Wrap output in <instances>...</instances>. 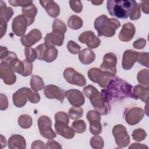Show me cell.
Returning <instances> with one entry per match:
<instances>
[{"label":"cell","mask_w":149,"mask_h":149,"mask_svg":"<svg viewBox=\"0 0 149 149\" xmlns=\"http://www.w3.org/2000/svg\"><path fill=\"white\" fill-rule=\"evenodd\" d=\"M112 133L115 142L119 148L127 147L130 143V137L126 128L122 125H116L112 129Z\"/></svg>","instance_id":"9"},{"label":"cell","mask_w":149,"mask_h":149,"mask_svg":"<svg viewBox=\"0 0 149 149\" xmlns=\"http://www.w3.org/2000/svg\"><path fill=\"white\" fill-rule=\"evenodd\" d=\"M148 52H139L137 62L143 66L148 68Z\"/></svg>","instance_id":"42"},{"label":"cell","mask_w":149,"mask_h":149,"mask_svg":"<svg viewBox=\"0 0 149 149\" xmlns=\"http://www.w3.org/2000/svg\"><path fill=\"white\" fill-rule=\"evenodd\" d=\"M133 86L118 77L113 78L106 87L101 90L106 104L111 108L113 102L125 98L136 99L132 91Z\"/></svg>","instance_id":"1"},{"label":"cell","mask_w":149,"mask_h":149,"mask_svg":"<svg viewBox=\"0 0 149 149\" xmlns=\"http://www.w3.org/2000/svg\"><path fill=\"white\" fill-rule=\"evenodd\" d=\"M13 15V10L11 7H7L3 1H0V18L3 19L7 22L9 21Z\"/></svg>","instance_id":"29"},{"label":"cell","mask_w":149,"mask_h":149,"mask_svg":"<svg viewBox=\"0 0 149 149\" xmlns=\"http://www.w3.org/2000/svg\"><path fill=\"white\" fill-rule=\"evenodd\" d=\"M26 94L27 100L31 103H38L40 100V96L37 92L33 91L30 88L26 87Z\"/></svg>","instance_id":"40"},{"label":"cell","mask_w":149,"mask_h":149,"mask_svg":"<svg viewBox=\"0 0 149 149\" xmlns=\"http://www.w3.org/2000/svg\"><path fill=\"white\" fill-rule=\"evenodd\" d=\"M15 72L10 68L8 63L6 62H1L0 64V77L5 84L12 85L16 80Z\"/></svg>","instance_id":"16"},{"label":"cell","mask_w":149,"mask_h":149,"mask_svg":"<svg viewBox=\"0 0 149 149\" xmlns=\"http://www.w3.org/2000/svg\"><path fill=\"white\" fill-rule=\"evenodd\" d=\"M26 59L30 62H34L37 58V53L35 49L31 47H26L24 49Z\"/></svg>","instance_id":"41"},{"label":"cell","mask_w":149,"mask_h":149,"mask_svg":"<svg viewBox=\"0 0 149 149\" xmlns=\"http://www.w3.org/2000/svg\"><path fill=\"white\" fill-rule=\"evenodd\" d=\"M148 3H149V1H142L140 5H141V9L143 12L146 14H148L149 13Z\"/></svg>","instance_id":"54"},{"label":"cell","mask_w":149,"mask_h":149,"mask_svg":"<svg viewBox=\"0 0 149 149\" xmlns=\"http://www.w3.org/2000/svg\"><path fill=\"white\" fill-rule=\"evenodd\" d=\"M68 26L73 30L80 29L83 26V20L79 16L72 15L68 20Z\"/></svg>","instance_id":"32"},{"label":"cell","mask_w":149,"mask_h":149,"mask_svg":"<svg viewBox=\"0 0 149 149\" xmlns=\"http://www.w3.org/2000/svg\"><path fill=\"white\" fill-rule=\"evenodd\" d=\"M90 102L97 111L101 115H105L108 112V108L106 104L103 94L96 89L89 97Z\"/></svg>","instance_id":"6"},{"label":"cell","mask_w":149,"mask_h":149,"mask_svg":"<svg viewBox=\"0 0 149 149\" xmlns=\"http://www.w3.org/2000/svg\"><path fill=\"white\" fill-rule=\"evenodd\" d=\"M55 129L57 134L67 139H71L74 136V131L73 128L63 122L55 121Z\"/></svg>","instance_id":"22"},{"label":"cell","mask_w":149,"mask_h":149,"mask_svg":"<svg viewBox=\"0 0 149 149\" xmlns=\"http://www.w3.org/2000/svg\"><path fill=\"white\" fill-rule=\"evenodd\" d=\"M1 142L2 144V148H4L6 146L7 143H6V140L5 137H4L2 134H1Z\"/></svg>","instance_id":"56"},{"label":"cell","mask_w":149,"mask_h":149,"mask_svg":"<svg viewBox=\"0 0 149 149\" xmlns=\"http://www.w3.org/2000/svg\"><path fill=\"white\" fill-rule=\"evenodd\" d=\"M79 59L84 65H89L93 63L95 59V54L90 48H84L79 53Z\"/></svg>","instance_id":"25"},{"label":"cell","mask_w":149,"mask_h":149,"mask_svg":"<svg viewBox=\"0 0 149 149\" xmlns=\"http://www.w3.org/2000/svg\"><path fill=\"white\" fill-rule=\"evenodd\" d=\"M65 97L73 106L80 107L84 104V97L81 92L78 90L70 89L66 91Z\"/></svg>","instance_id":"17"},{"label":"cell","mask_w":149,"mask_h":149,"mask_svg":"<svg viewBox=\"0 0 149 149\" xmlns=\"http://www.w3.org/2000/svg\"><path fill=\"white\" fill-rule=\"evenodd\" d=\"M30 84L31 89L36 92L41 90L44 88V82L43 79L37 75H33L31 77Z\"/></svg>","instance_id":"30"},{"label":"cell","mask_w":149,"mask_h":149,"mask_svg":"<svg viewBox=\"0 0 149 149\" xmlns=\"http://www.w3.org/2000/svg\"><path fill=\"white\" fill-rule=\"evenodd\" d=\"M104 1H91V3L94 5H100L102 3H103Z\"/></svg>","instance_id":"57"},{"label":"cell","mask_w":149,"mask_h":149,"mask_svg":"<svg viewBox=\"0 0 149 149\" xmlns=\"http://www.w3.org/2000/svg\"><path fill=\"white\" fill-rule=\"evenodd\" d=\"M66 91L61 88L54 84H48L44 88L45 96L48 99H56L63 102Z\"/></svg>","instance_id":"15"},{"label":"cell","mask_w":149,"mask_h":149,"mask_svg":"<svg viewBox=\"0 0 149 149\" xmlns=\"http://www.w3.org/2000/svg\"><path fill=\"white\" fill-rule=\"evenodd\" d=\"M7 63L14 72L22 74L24 70L25 66L23 61H21L17 56L13 58Z\"/></svg>","instance_id":"28"},{"label":"cell","mask_w":149,"mask_h":149,"mask_svg":"<svg viewBox=\"0 0 149 149\" xmlns=\"http://www.w3.org/2000/svg\"><path fill=\"white\" fill-rule=\"evenodd\" d=\"M38 126L41 135L47 139H53L56 136L52 129V120L48 116L43 115L38 119Z\"/></svg>","instance_id":"8"},{"label":"cell","mask_w":149,"mask_h":149,"mask_svg":"<svg viewBox=\"0 0 149 149\" xmlns=\"http://www.w3.org/2000/svg\"><path fill=\"white\" fill-rule=\"evenodd\" d=\"M67 48L71 54H77L80 52L81 47L73 41L70 40L67 44Z\"/></svg>","instance_id":"44"},{"label":"cell","mask_w":149,"mask_h":149,"mask_svg":"<svg viewBox=\"0 0 149 149\" xmlns=\"http://www.w3.org/2000/svg\"><path fill=\"white\" fill-rule=\"evenodd\" d=\"M42 38V34L40 30L34 29L27 34L21 37L20 41L26 47H30Z\"/></svg>","instance_id":"18"},{"label":"cell","mask_w":149,"mask_h":149,"mask_svg":"<svg viewBox=\"0 0 149 149\" xmlns=\"http://www.w3.org/2000/svg\"><path fill=\"white\" fill-rule=\"evenodd\" d=\"M147 136V133L146 131L141 128L136 129L133 130L132 134V137L133 139L136 141L140 142L144 140Z\"/></svg>","instance_id":"39"},{"label":"cell","mask_w":149,"mask_h":149,"mask_svg":"<svg viewBox=\"0 0 149 149\" xmlns=\"http://www.w3.org/2000/svg\"><path fill=\"white\" fill-rule=\"evenodd\" d=\"M18 124L23 129H28L32 126L33 119L30 116L23 114L19 117Z\"/></svg>","instance_id":"34"},{"label":"cell","mask_w":149,"mask_h":149,"mask_svg":"<svg viewBox=\"0 0 149 149\" xmlns=\"http://www.w3.org/2000/svg\"><path fill=\"white\" fill-rule=\"evenodd\" d=\"M79 41L86 44L90 49H94L97 48L100 43V39L97 37L92 31H86L80 34L78 38Z\"/></svg>","instance_id":"14"},{"label":"cell","mask_w":149,"mask_h":149,"mask_svg":"<svg viewBox=\"0 0 149 149\" xmlns=\"http://www.w3.org/2000/svg\"><path fill=\"white\" fill-rule=\"evenodd\" d=\"M87 75L91 81L97 83L101 88L106 87L109 82L115 76L111 73L97 68H93L88 70Z\"/></svg>","instance_id":"4"},{"label":"cell","mask_w":149,"mask_h":149,"mask_svg":"<svg viewBox=\"0 0 149 149\" xmlns=\"http://www.w3.org/2000/svg\"><path fill=\"white\" fill-rule=\"evenodd\" d=\"M65 34L54 31L47 34L44 38V44L47 46H61L63 44Z\"/></svg>","instance_id":"20"},{"label":"cell","mask_w":149,"mask_h":149,"mask_svg":"<svg viewBox=\"0 0 149 149\" xmlns=\"http://www.w3.org/2000/svg\"><path fill=\"white\" fill-rule=\"evenodd\" d=\"M41 5L45 9L46 12L52 17H56L60 13L58 5L52 0H42L39 1Z\"/></svg>","instance_id":"23"},{"label":"cell","mask_w":149,"mask_h":149,"mask_svg":"<svg viewBox=\"0 0 149 149\" xmlns=\"http://www.w3.org/2000/svg\"><path fill=\"white\" fill-rule=\"evenodd\" d=\"M52 31H57L65 34L66 32L67 28L65 24L61 20L55 19L52 24Z\"/></svg>","instance_id":"37"},{"label":"cell","mask_w":149,"mask_h":149,"mask_svg":"<svg viewBox=\"0 0 149 149\" xmlns=\"http://www.w3.org/2000/svg\"><path fill=\"white\" fill-rule=\"evenodd\" d=\"M22 15L27 17L29 19L34 22L35 16L37 13V9L34 4H32L31 5L22 8Z\"/></svg>","instance_id":"31"},{"label":"cell","mask_w":149,"mask_h":149,"mask_svg":"<svg viewBox=\"0 0 149 149\" xmlns=\"http://www.w3.org/2000/svg\"><path fill=\"white\" fill-rule=\"evenodd\" d=\"M55 121L63 122L66 124L69 123V117L66 113L63 111H59L55 113Z\"/></svg>","instance_id":"43"},{"label":"cell","mask_w":149,"mask_h":149,"mask_svg":"<svg viewBox=\"0 0 149 149\" xmlns=\"http://www.w3.org/2000/svg\"><path fill=\"white\" fill-rule=\"evenodd\" d=\"M7 29V22L2 18H0V38H2L5 34Z\"/></svg>","instance_id":"52"},{"label":"cell","mask_w":149,"mask_h":149,"mask_svg":"<svg viewBox=\"0 0 149 149\" xmlns=\"http://www.w3.org/2000/svg\"><path fill=\"white\" fill-rule=\"evenodd\" d=\"M13 104L17 108H22L25 105L27 101L26 87H22L13 93L12 95Z\"/></svg>","instance_id":"24"},{"label":"cell","mask_w":149,"mask_h":149,"mask_svg":"<svg viewBox=\"0 0 149 149\" xmlns=\"http://www.w3.org/2000/svg\"><path fill=\"white\" fill-rule=\"evenodd\" d=\"M72 127L77 133H82L86 129V124L83 120H77L74 121L72 124Z\"/></svg>","instance_id":"38"},{"label":"cell","mask_w":149,"mask_h":149,"mask_svg":"<svg viewBox=\"0 0 149 149\" xmlns=\"http://www.w3.org/2000/svg\"><path fill=\"white\" fill-rule=\"evenodd\" d=\"M69 5L72 10L76 13H80L82 11L83 5L81 1H69Z\"/></svg>","instance_id":"46"},{"label":"cell","mask_w":149,"mask_h":149,"mask_svg":"<svg viewBox=\"0 0 149 149\" xmlns=\"http://www.w3.org/2000/svg\"><path fill=\"white\" fill-rule=\"evenodd\" d=\"M37 58L47 62H52L58 56V49L54 46H47L44 43L36 47Z\"/></svg>","instance_id":"5"},{"label":"cell","mask_w":149,"mask_h":149,"mask_svg":"<svg viewBox=\"0 0 149 149\" xmlns=\"http://www.w3.org/2000/svg\"><path fill=\"white\" fill-rule=\"evenodd\" d=\"M136 32V29L133 23L127 22L122 26V28L119 34V38L123 42H128L132 40Z\"/></svg>","instance_id":"21"},{"label":"cell","mask_w":149,"mask_h":149,"mask_svg":"<svg viewBox=\"0 0 149 149\" xmlns=\"http://www.w3.org/2000/svg\"><path fill=\"white\" fill-rule=\"evenodd\" d=\"M33 22L23 15H18L13 19L12 23V31L17 36L22 37L25 34L27 27L31 25Z\"/></svg>","instance_id":"7"},{"label":"cell","mask_w":149,"mask_h":149,"mask_svg":"<svg viewBox=\"0 0 149 149\" xmlns=\"http://www.w3.org/2000/svg\"><path fill=\"white\" fill-rule=\"evenodd\" d=\"M117 58L113 53H107L104 55L103 62L100 66V69L109 72L115 76L116 73Z\"/></svg>","instance_id":"13"},{"label":"cell","mask_w":149,"mask_h":149,"mask_svg":"<svg viewBox=\"0 0 149 149\" xmlns=\"http://www.w3.org/2000/svg\"><path fill=\"white\" fill-rule=\"evenodd\" d=\"M148 148V147L144 144H140V143H133L131 146L129 147V148Z\"/></svg>","instance_id":"55"},{"label":"cell","mask_w":149,"mask_h":149,"mask_svg":"<svg viewBox=\"0 0 149 149\" xmlns=\"http://www.w3.org/2000/svg\"><path fill=\"white\" fill-rule=\"evenodd\" d=\"M144 110L137 107H133L127 109L125 119L127 123L130 125H135L138 123L144 117Z\"/></svg>","instance_id":"12"},{"label":"cell","mask_w":149,"mask_h":149,"mask_svg":"<svg viewBox=\"0 0 149 149\" xmlns=\"http://www.w3.org/2000/svg\"><path fill=\"white\" fill-rule=\"evenodd\" d=\"M26 140L20 134H13L8 140V147L13 148H26Z\"/></svg>","instance_id":"26"},{"label":"cell","mask_w":149,"mask_h":149,"mask_svg":"<svg viewBox=\"0 0 149 149\" xmlns=\"http://www.w3.org/2000/svg\"><path fill=\"white\" fill-rule=\"evenodd\" d=\"M63 77L69 83L83 87L87 83L85 77L71 67L66 68L63 72Z\"/></svg>","instance_id":"10"},{"label":"cell","mask_w":149,"mask_h":149,"mask_svg":"<svg viewBox=\"0 0 149 149\" xmlns=\"http://www.w3.org/2000/svg\"><path fill=\"white\" fill-rule=\"evenodd\" d=\"M146 45V40L144 38H139L136 40L133 44V47L137 49H141L144 48Z\"/></svg>","instance_id":"50"},{"label":"cell","mask_w":149,"mask_h":149,"mask_svg":"<svg viewBox=\"0 0 149 149\" xmlns=\"http://www.w3.org/2000/svg\"><path fill=\"white\" fill-rule=\"evenodd\" d=\"M45 148H48V149H51V148L61 149V148H62V146L57 141H55L54 140H52V139H49L47 141V144L45 146Z\"/></svg>","instance_id":"51"},{"label":"cell","mask_w":149,"mask_h":149,"mask_svg":"<svg viewBox=\"0 0 149 149\" xmlns=\"http://www.w3.org/2000/svg\"><path fill=\"white\" fill-rule=\"evenodd\" d=\"M149 71L148 69H143L137 73V79L139 84L148 87L149 86Z\"/></svg>","instance_id":"33"},{"label":"cell","mask_w":149,"mask_h":149,"mask_svg":"<svg viewBox=\"0 0 149 149\" xmlns=\"http://www.w3.org/2000/svg\"><path fill=\"white\" fill-rule=\"evenodd\" d=\"M139 52L132 50V49H127L126 50L122 57V66L123 69L125 70H129L130 69L134 63L137 62V58H138Z\"/></svg>","instance_id":"19"},{"label":"cell","mask_w":149,"mask_h":149,"mask_svg":"<svg viewBox=\"0 0 149 149\" xmlns=\"http://www.w3.org/2000/svg\"><path fill=\"white\" fill-rule=\"evenodd\" d=\"M87 119L90 123V131L94 135L99 134L102 130L100 114L95 110H90L87 113Z\"/></svg>","instance_id":"11"},{"label":"cell","mask_w":149,"mask_h":149,"mask_svg":"<svg viewBox=\"0 0 149 149\" xmlns=\"http://www.w3.org/2000/svg\"><path fill=\"white\" fill-rule=\"evenodd\" d=\"M8 107V100L6 95L1 93L0 94V109L5 110Z\"/></svg>","instance_id":"49"},{"label":"cell","mask_w":149,"mask_h":149,"mask_svg":"<svg viewBox=\"0 0 149 149\" xmlns=\"http://www.w3.org/2000/svg\"><path fill=\"white\" fill-rule=\"evenodd\" d=\"M83 114V108L80 107H74L73 106L69 109L68 116L73 120L78 119L82 117Z\"/></svg>","instance_id":"35"},{"label":"cell","mask_w":149,"mask_h":149,"mask_svg":"<svg viewBox=\"0 0 149 149\" xmlns=\"http://www.w3.org/2000/svg\"><path fill=\"white\" fill-rule=\"evenodd\" d=\"M137 4V2L133 0H108L107 9L110 15L125 19L132 13Z\"/></svg>","instance_id":"2"},{"label":"cell","mask_w":149,"mask_h":149,"mask_svg":"<svg viewBox=\"0 0 149 149\" xmlns=\"http://www.w3.org/2000/svg\"><path fill=\"white\" fill-rule=\"evenodd\" d=\"M94 28L98 36L111 37L115 34V31L120 26V22L114 18H108L106 15H101L94 21Z\"/></svg>","instance_id":"3"},{"label":"cell","mask_w":149,"mask_h":149,"mask_svg":"<svg viewBox=\"0 0 149 149\" xmlns=\"http://www.w3.org/2000/svg\"><path fill=\"white\" fill-rule=\"evenodd\" d=\"M140 4L137 3V6L134 8L132 13L129 16L130 20H135L139 19L141 16V12H140Z\"/></svg>","instance_id":"48"},{"label":"cell","mask_w":149,"mask_h":149,"mask_svg":"<svg viewBox=\"0 0 149 149\" xmlns=\"http://www.w3.org/2000/svg\"><path fill=\"white\" fill-rule=\"evenodd\" d=\"M133 93L135 96L136 100L140 99L145 103L148 102L149 88L141 85H136L134 87Z\"/></svg>","instance_id":"27"},{"label":"cell","mask_w":149,"mask_h":149,"mask_svg":"<svg viewBox=\"0 0 149 149\" xmlns=\"http://www.w3.org/2000/svg\"><path fill=\"white\" fill-rule=\"evenodd\" d=\"M9 3L13 6H22V8L26 7L33 4V2L32 1H20V0L9 1Z\"/></svg>","instance_id":"45"},{"label":"cell","mask_w":149,"mask_h":149,"mask_svg":"<svg viewBox=\"0 0 149 149\" xmlns=\"http://www.w3.org/2000/svg\"><path fill=\"white\" fill-rule=\"evenodd\" d=\"M31 148H45V143L41 140H36L32 143Z\"/></svg>","instance_id":"53"},{"label":"cell","mask_w":149,"mask_h":149,"mask_svg":"<svg viewBox=\"0 0 149 149\" xmlns=\"http://www.w3.org/2000/svg\"><path fill=\"white\" fill-rule=\"evenodd\" d=\"M91 147L94 149H101L104 147V143L102 138L98 134L91 137L90 141Z\"/></svg>","instance_id":"36"},{"label":"cell","mask_w":149,"mask_h":149,"mask_svg":"<svg viewBox=\"0 0 149 149\" xmlns=\"http://www.w3.org/2000/svg\"><path fill=\"white\" fill-rule=\"evenodd\" d=\"M24 64V70L23 72V73L21 74L23 76H30L31 73H32V70H33V64L31 62H29L28 61H27L26 59H24L23 61Z\"/></svg>","instance_id":"47"}]
</instances>
